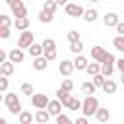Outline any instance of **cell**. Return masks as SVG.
Wrapping results in <instances>:
<instances>
[{
	"label": "cell",
	"instance_id": "20",
	"mask_svg": "<svg viewBox=\"0 0 124 124\" xmlns=\"http://www.w3.org/2000/svg\"><path fill=\"white\" fill-rule=\"evenodd\" d=\"M56 97H58V101L68 108V105H70V99H72V97H70L66 91H62V89H58V91H56Z\"/></svg>",
	"mask_w": 124,
	"mask_h": 124
},
{
	"label": "cell",
	"instance_id": "10",
	"mask_svg": "<svg viewBox=\"0 0 124 124\" xmlns=\"http://www.w3.org/2000/svg\"><path fill=\"white\" fill-rule=\"evenodd\" d=\"M23 58H25V54H23V50H21V48H14V50H10V52H8V60H10V62H14V64L23 62Z\"/></svg>",
	"mask_w": 124,
	"mask_h": 124
},
{
	"label": "cell",
	"instance_id": "1",
	"mask_svg": "<svg viewBox=\"0 0 124 124\" xmlns=\"http://www.w3.org/2000/svg\"><path fill=\"white\" fill-rule=\"evenodd\" d=\"M4 105L8 107V110L12 112V114H21L23 110H21V103H19V99L16 97V93H8L6 97H4Z\"/></svg>",
	"mask_w": 124,
	"mask_h": 124
},
{
	"label": "cell",
	"instance_id": "8",
	"mask_svg": "<svg viewBox=\"0 0 124 124\" xmlns=\"http://www.w3.org/2000/svg\"><path fill=\"white\" fill-rule=\"evenodd\" d=\"M66 14L72 16V17H79L85 14V10L79 6V4H66Z\"/></svg>",
	"mask_w": 124,
	"mask_h": 124
},
{
	"label": "cell",
	"instance_id": "38",
	"mask_svg": "<svg viewBox=\"0 0 124 124\" xmlns=\"http://www.w3.org/2000/svg\"><path fill=\"white\" fill-rule=\"evenodd\" d=\"M10 33H12V31H10V27H0V37H2V39H8V37H10Z\"/></svg>",
	"mask_w": 124,
	"mask_h": 124
},
{
	"label": "cell",
	"instance_id": "17",
	"mask_svg": "<svg viewBox=\"0 0 124 124\" xmlns=\"http://www.w3.org/2000/svg\"><path fill=\"white\" fill-rule=\"evenodd\" d=\"M101 68H103V66H101L99 62H89V66H87V74L95 78V76L101 74Z\"/></svg>",
	"mask_w": 124,
	"mask_h": 124
},
{
	"label": "cell",
	"instance_id": "36",
	"mask_svg": "<svg viewBox=\"0 0 124 124\" xmlns=\"http://www.w3.org/2000/svg\"><path fill=\"white\" fill-rule=\"evenodd\" d=\"M56 124H74L66 114H60V116H56Z\"/></svg>",
	"mask_w": 124,
	"mask_h": 124
},
{
	"label": "cell",
	"instance_id": "44",
	"mask_svg": "<svg viewBox=\"0 0 124 124\" xmlns=\"http://www.w3.org/2000/svg\"><path fill=\"white\" fill-rule=\"evenodd\" d=\"M0 124H8V122H6V118H0Z\"/></svg>",
	"mask_w": 124,
	"mask_h": 124
},
{
	"label": "cell",
	"instance_id": "21",
	"mask_svg": "<svg viewBox=\"0 0 124 124\" xmlns=\"http://www.w3.org/2000/svg\"><path fill=\"white\" fill-rule=\"evenodd\" d=\"M33 120H35V114H31L29 110H23L19 114V124H31Z\"/></svg>",
	"mask_w": 124,
	"mask_h": 124
},
{
	"label": "cell",
	"instance_id": "31",
	"mask_svg": "<svg viewBox=\"0 0 124 124\" xmlns=\"http://www.w3.org/2000/svg\"><path fill=\"white\" fill-rule=\"evenodd\" d=\"M21 93H23V95L33 97V95H35V89H33V85H31V83H23V85H21Z\"/></svg>",
	"mask_w": 124,
	"mask_h": 124
},
{
	"label": "cell",
	"instance_id": "9",
	"mask_svg": "<svg viewBox=\"0 0 124 124\" xmlns=\"http://www.w3.org/2000/svg\"><path fill=\"white\" fill-rule=\"evenodd\" d=\"M62 107H64V105L56 99V101H50V103H48L46 110H48V114H50V116H60V114H62Z\"/></svg>",
	"mask_w": 124,
	"mask_h": 124
},
{
	"label": "cell",
	"instance_id": "24",
	"mask_svg": "<svg viewBox=\"0 0 124 124\" xmlns=\"http://www.w3.org/2000/svg\"><path fill=\"white\" fill-rule=\"evenodd\" d=\"M103 91H105V93H116V81L107 79L105 85H103Z\"/></svg>",
	"mask_w": 124,
	"mask_h": 124
},
{
	"label": "cell",
	"instance_id": "34",
	"mask_svg": "<svg viewBox=\"0 0 124 124\" xmlns=\"http://www.w3.org/2000/svg\"><path fill=\"white\" fill-rule=\"evenodd\" d=\"M10 25H12V19L8 16H2L0 14V27H10Z\"/></svg>",
	"mask_w": 124,
	"mask_h": 124
},
{
	"label": "cell",
	"instance_id": "25",
	"mask_svg": "<svg viewBox=\"0 0 124 124\" xmlns=\"http://www.w3.org/2000/svg\"><path fill=\"white\" fill-rule=\"evenodd\" d=\"M41 45H43L45 52H48V50H56V43H54V39H45Z\"/></svg>",
	"mask_w": 124,
	"mask_h": 124
},
{
	"label": "cell",
	"instance_id": "30",
	"mask_svg": "<svg viewBox=\"0 0 124 124\" xmlns=\"http://www.w3.org/2000/svg\"><path fill=\"white\" fill-rule=\"evenodd\" d=\"M58 89H62V91H66V93H70V91L74 89V81H72V79H64V81H62V85H60Z\"/></svg>",
	"mask_w": 124,
	"mask_h": 124
},
{
	"label": "cell",
	"instance_id": "32",
	"mask_svg": "<svg viewBox=\"0 0 124 124\" xmlns=\"http://www.w3.org/2000/svg\"><path fill=\"white\" fill-rule=\"evenodd\" d=\"M68 41H70V45L79 43V33L78 31H68Z\"/></svg>",
	"mask_w": 124,
	"mask_h": 124
},
{
	"label": "cell",
	"instance_id": "14",
	"mask_svg": "<svg viewBox=\"0 0 124 124\" xmlns=\"http://www.w3.org/2000/svg\"><path fill=\"white\" fill-rule=\"evenodd\" d=\"M87 66H89V62H87V58L85 56H76V60H74V68L76 70H87Z\"/></svg>",
	"mask_w": 124,
	"mask_h": 124
},
{
	"label": "cell",
	"instance_id": "12",
	"mask_svg": "<svg viewBox=\"0 0 124 124\" xmlns=\"http://www.w3.org/2000/svg\"><path fill=\"white\" fill-rule=\"evenodd\" d=\"M103 21H105V25H107V27H116V25L120 23V21H118V16H116L114 12H107V16H105V19H103Z\"/></svg>",
	"mask_w": 124,
	"mask_h": 124
},
{
	"label": "cell",
	"instance_id": "43",
	"mask_svg": "<svg viewBox=\"0 0 124 124\" xmlns=\"http://www.w3.org/2000/svg\"><path fill=\"white\" fill-rule=\"evenodd\" d=\"M74 124H87V118H85V116H83V118H78Z\"/></svg>",
	"mask_w": 124,
	"mask_h": 124
},
{
	"label": "cell",
	"instance_id": "13",
	"mask_svg": "<svg viewBox=\"0 0 124 124\" xmlns=\"http://www.w3.org/2000/svg\"><path fill=\"white\" fill-rule=\"evenodd\" d=\"M46 66H48V60H46L45 56H41V58H35V60H33V68H35L37 72L46 70Z\"/></svg>",
	"mask_w": 124,
	"mask_h": 124
},
{
	"label": "cell",
	"instance_id": "26",
	"mask_svg": "<svg viewBox=\"0 0 124 124\" xmlns=\"http://www.w3.org/2000/svg\"><path fill=\"white\" fill-rule=\"evenodd\" d=\"M16 29L27 31V29H29V19H27V17H25V19H16Z\"/></svg>",
	"mask_w": 124,
	"mask_h": 124
},
{
	"label": "cell",
	"instance_id": "42",
	"mask_svg": "<svg viewBox=\"0 0 124 124\" xmlns=\"http://www.w3.org/2000/svg\"><path fill=\"white\" fill-rule=\"evenodd\" d=\"M116 68L124 74V58H120V60H116Z\"/></svg>",
	"mask_w": 124,
	"mask_h": 124
},
{
	"label": "cell",
	"instance_id": "27",
	"mask_svg": "<svg viewBox=\"0 0 124 124\" xmlns=\"http://www.w3.org/2000/svg\"><path fill=\"white\" fill-rule=\"evenodd\" d=\"M81 107H83V103H81L79 99H76V97H72V99H70V105H68V108H70V110H79Z\"/></svg>",
	"mask_w": 124,
	"mask_h": 124
},
{
	"label": "cell",
	"instance_id": "11",
	"mask_svg": "<svg viewBox=\"0 0 124 124\" xmlns=\"http://www.w3.org/2000/svg\"><path fill=\"white\" fill-rule=\"evenodd\" d=\"M74 70H76V68H74V60H62L60 66H58V72H60L62 76H70Z\"/></svg>",
	"mask_w": 124,
	"mask_h": 124
},
{
	"label": "cell",
	"instance_id": "28",
	"mask_svg": "<svg viewBox=\"0 0 124 124\" xmlns=\"http://www.w3.org/2000/svg\"><path fill=\"white\" fill-rule=\"evenodd\" d=\"M56 6H58V4H56L54 0H46L43 10H45V12H48V14H54V12H56Z\"/></svg>",
	"mask_w": 124,
	"mask_h": 124
},
{
	"label": "cell",
	"instance_id": "29",
	"mask_svg": "<svg viewBox=\"0 0 124 124\" xmlns=\"http://www.w3.org/2000/svg\"><path fill=\"white\" fill-rule=\"evenodd\" d=\"M112 45H114L116 50L124 52V37H114V39H112Z\"/></svg>",
	"mask_w": 124,
	"mask_h": 124
},
{
	"label": "cell",
	"instance_id": "40",
	"mask_svg": "<svg viewBox=\"0 0 124 124\" xmlns=\"http://www.w3.org/2000/svg\"><path fill=\"white\" fill-rule=\"evenodd\" d=\"M116 33H118V37H124V23L122 21L116 25Z\"/></svg>",
	"mask_w": 124,
	"mask_h": 124
},
{
	"label": "cell",
	"instance_id": "5",
	"mask_svg": "<svg viewBox=\"0 0 124 124\" xmlns=\"http://www.w3.org/2000/svg\"><path fill=\"white\" fill-rule=\"evenodd\" d=\"M108 54H110V52H107L103 46H91V58H93V62L105 64L107 58H108Z\"/></svg>",
	"mask_w": 124,
	"mask_h": 124
},
{
	"label": "cell",
	"instance_id": "2",
	"mask_svg": "<svg viewBox=\"0 0 124 124\" xmlns=\"http://www.w3.org/2000/svg\"><path fill=\"white\" fill-rule=\"evenodd\" d=\"M101 107H99V101H97V97H85V101H83V107H81V112H83V116H93V114H97V110H99Z\"/></svg>",
	"mask_w": 124,
	"mask_h": 124
},
{
	"label": "cell",
	"instance_id": "41",
	"mask_svg": "<svg viewBox=\"0 0 124 124\" xmlns=\"http://www.w3.org/2000/svg\"><path fill=\"white\" fill-rule=\"evenodd\" d=\"M6 58H8V52H6V50H0V64H4V62H8Z\"/></svg>",
	"mask_w": 124,
	"mask_h": 124
},
{
	"label": "cell",
	"instance_id": "19",
	"mask_svg": "<svg viewBox=\"0 0 124 124\" xmlns=\"http://www.w3.org/2000/svg\"><path fill=\"white\" fill-rule=\"evenodd\" d=\"M48 118H50L48 110H37V114H35V120L39 124H48Z\"/></svg>",
	"mask_w": 124,
	"mask_h": 124
},
{
	"label": "cell",
	"instance_id": "3",
	"mask_svg": "<svg viewBox=\"0 0 124 124\" xmlns=\"http://www.w3.org/2000/svg\"><path fill=\"white\" fill-rule=\"evenodd\" d=\"M8 6L12 8L16 19H25V17H27V8L23 6L21 0H8Z\"/></svg>",
	"mask_w": 124,
	"mask_h": 124
},
{
	"label": "cell",
	"instance_id": "16",
	"mask_svg": "<svg viewBox=\"0 0 124 124\" xmlns=\"http://www.w3.org/2000/svg\"><path fill=\"white\" fill-rule=\"evenodd\" d=\"M95 118H97L99 122H103V124L108 122V120H110V112H108V108H99L97 114H95Z\"/></svg>",
	"mask_w": 124,
	"mask_h": 124
},
{
	"label": "cell",
	"instance_id": "4",
	"mask_svg": "<svg viewBox=\"0 0 124 124\" xmlns=\"http://www.w3.org/2000/svg\"><path fill=\"white\" fill-rule=\"evenodd\" d=\"M35 45V37H33V33L31 31H23L21 35H19V39H17V48H31Z\"/></svg>",
	"mask_w": 124,
	"mask_h": 124
},
{
	"label": "cell",
	"instance_id": "22",
	"mask_svg": "<svg viewBox=\"0 0 124 124\" xmlns=\"http://www.w3.org/2000/svg\"><path fill=\"white\" fill-rule=\"evenodd\" d=\"M83 19H85L87 23H93V21L97 19V10H95V8H91V10H85V14H83Z\"/></svg>",
	"mask_w": 124,
	"mask_h": 124
},
{
	"label": "cell",
	"instance_id": "7",
	"mask_svg": "<svg viewBox=\"0 0 124 124\" xmlns=\"http://www.w3.org/2000/svg\"><path fill=\"white\" fill-rule=\"evenodd\" d=\"M114 62H116V60H114V56H112V54H108L107 62H105V64H101V66H103V68H101V74H103L107 79H110V76H112V70H114Z\"/></svg>",
	"mask_w": 124,
	"mask_h": 124
},
{
	"label": "cell",
	"instance_id": "15",
	"mask_svg": "<svg viewBox=\"0 0 124 124\" xmlns=\"http://www.w3.org/2000/svg\"><path fill=\"white\" fill-rule=\"evenodd\" d=\"M14 66H16V64H14V62H10V60H8V62H4V64H0V72H2V76H6V78H8V76H12V74H14Z\"/></svg>",
	"mask_w": 124,
	"mask_h": 124
},
{
	"label": "cell",
	"instance_id": "6",
	"mask_svg": "<svg viewBox=\"0 0 124 124\" xmlns=\"http://www.w3.org/2000/svg\"><path fill=\"white\" fill-rule=\"evenodd\" d=\"M31 103H33V107H35V108H39V110H46V107H48L50 99H48L46 95H43V93H35V95L31 97Z\"/></svg>",
	"mask_w": 124,
	"mask_h": 124
},
{
	"label": "cell",
	"instance_id": "39",
	"mask_svg": "<svg viewBox=\"0 0 124 124\" xmlns=\"http://www.w3.org/2000/svg\"><path fill=\"white\" fill-rule=\"evenodd\" d=\"M45 58L50 62V60H54L56 58V50H48V52H45Z\"/></svg>",
	"mask_w": 124,
	"mask_h": 124
},
{
	"label": "cell",
	"instance_id": "18",
	"mask_svg": "<svg viewBox=\"0 0 124 124\" xmlns=\"http://www.w3.org/2000/svg\"><path fill=\"white\" fill-rule=\"evenodd\" d=\"M95 89H97V87H95V83H93V81H85V83L81 85V91L85 93V97H93Z\"/></svg>",
	"mask_w": 124,
	"mask_h": 124
},
{
	"label": "cell",
	"instance_id": "23",
	"mask_svg": "<svg viewBox=\"0 0 124 124\" xmlns=\"http://www.w3.org/2000/svg\"><path fill=\"white\" fill-rule=\"evenodd\" d=\"M52 19H54V14H48V12L41 10V14H39V21L41 23H50Z\"/></svg>",
	"mask_w": 124,
	"mask_h": 124
},
{
	"label": "cell",
	"instance_id": "37",
	"mask_svg": "<svg viewBox=\"0 0 124 124\" xmlns=\"http://www.w3.org/2000/svg\"><path fill=\"white\" fill-rule=\"evenodd\" d=\"M6 89H8V78H6V76H2V78H0V91H2V93H6Z\"/></svg>",
	"mask_w": 124,
	"mask_h": 124
},
{
	"label": "cell",
	"instance_id": "45",
	"mask_svg": "<svg viewBox=\"0 0 124 124\" xmlns=\"http://www.w3.org/2000/svg\"><path fill=\"white\" fill-rule=\"evenodd\" d=\"M120 81H122V85H124V74H122V78H120Z\"/></svg>",
	"mask_w": 124,
	"mask_h": 124
},
{
	"label": "cell",
	"instance_id": "33",
	"mask_svg": "<svg viewBox=\"0 0 124 124\" xmlns=\"http://www.w3.org/2000/svg\"><path fill=\"white\" fill-rule=\"evenodd\" d=\"M105 81H107V78H105L103 74H99V76H95V78H93L95 87H103V85H105Z\"/></svg>",
	"mask_w": 124,
	"mask_h": 124
},
{
	"label": "cell",
	"instance_id": "35",
	"mask_svg": "<svg viewBox=\"0 0 124 124\" xmlns=\"http://www.w3.org/2000/svg\"><path fill=\"white\" fill-rule=\"evenodd\" d=\"M81 48H83V45H81V41H79V43H74V45H70V50H72V52H76L78 56H79V52H81Z\"/></svg>",
	"mask_w": 124,
	"mask_h": 124
}]
</instances>
